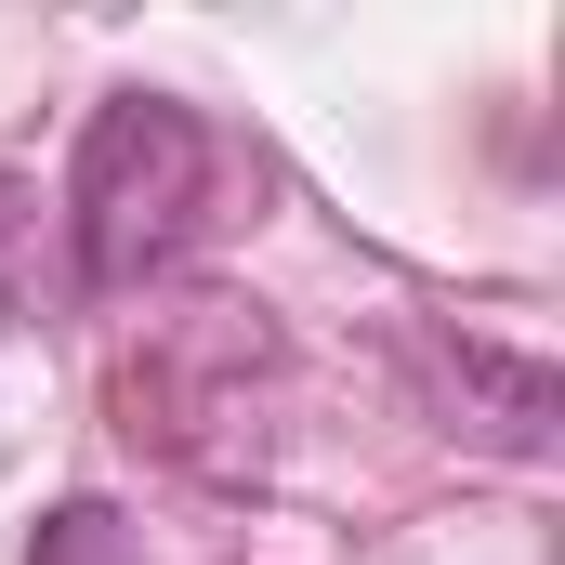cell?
I'll return each instance as SVG.
<instances>
[{"label":"cell","mask_w":565,"mask_h":565,"mask_svg":"<svg viewBox=\"0 0 565 565\" xmlns=\"http://www.w3.org/2000/svg\"><path fill=\"white\" fill-rule=\"evenodd\" d=\"M198 184H211V132H198L171 93L93 106L79 184H66V211H79V277H93V289H132L145 264L198 224Z\"/></svg>","instance_id":"cell-1"},{"label":"cell","mask_w":565,"mask_h":565,"mask_svg":"<svg viewBox=\"0 0 565 565\" xmlns=\"http://www.w3.org/2000/svg\"><path fill=\"white\" fill-rule=\"evenodd\" d=\"M40 565H119V513H53V540H40Z\"/></svg>","instance_id":"cell-2"}]
</instances>
